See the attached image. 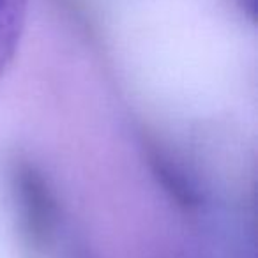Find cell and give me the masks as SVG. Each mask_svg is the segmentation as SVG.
<instances>
[{"label": "cell", "instance_id": "cell-1", "mask_svg": "<svg viewBox=\"0 0 258 258\" xmlns=\"http://www.w3.org/2000/svg\"><path fill=\"white\" fill-rule=\"evenodd\" d=\"M29 0H0V80L13 64L27 22Z\"/></svg>", "mask_w": 258, "mask_h": 258}]
</instances>
